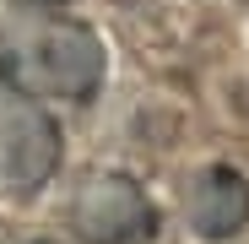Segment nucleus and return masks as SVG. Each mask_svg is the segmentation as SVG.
I'll return each instance as SVG.
<instances>
[{
	"label": "nucleus",
	"instance_id": "obj_5",
	"mask_svg": "<svg viewBox=\"0 0 249 244\" xmlns=\"http://www.w3.org/2000/svg\"><path fill=\"white\" fill-rule=\"evenodd\" d=\"M27 6H65V0H27Z\"/></svg>",
	"mask_w": 249,
	"mask_h": 244
},
{
	"label": "nucleus",
	"instance_id": "obj_3",
	"mask_svg": "<svg viewBox=\"0 0 249 244\" xmlns=\"http://www.w3.org/2000/svg\"><path fill=\"white\" fill-rule=\"evenodd\" d=\"M71 228L81 244H152L157 239V206L130 174L103 169V174H87L76 185Z\"/></svg>",
	"mask_w": 249,
	"mask_h": 244
},
{
	"label": "nucleus",
	"instance_id": "obj_1",
	"mask_svg": "<svg viewBox=\"0 0 249 244\" xmlns=\"http://www.w3.org/2000/svg\"><path fill=\"white\" fill-rule=\"evenodd\" d=\"M108 76V49L87 22L71 17H17L0 27V81L27 98H92Z\"/></svg>",
	"mask_w": 249,
	"mask_h": 244
},
{
	"label": "nucleus",
	"instance_id": "obj_6",
	"mask_svg": "<svg viewBox=\"0 0 249 244\" xmlns=\"http://www.w3.org/2000/svg\"><path fill=\"white\" fill-rule=\"evenodd\" d=\"M27 244H54V239H27Z\"/></svg>",
	"mask_w": 249,
	"mask_h": 244
},
{
	"label": "nucleus",
	"instance_id": "obj_2",
	"mask_svg": "<svg viewBox=\"0 0 249 244\" xmlns=\"http://www.w3.org/2000/svg\"><path fill=\"white\" fill-rule=\"evenodd\" d=\"M60 157L65 141L49 109L0 81V195H38L60 174Z\"/></svg>",
	"mask_w": 249,
	"mask_h": 244
},
{
	"label": "nucleus",
	"instance_id": "obj_4",
	"mask_svg": "<svg viewBox=\"0 0 249 244\" xmlns=\"http://www.w3.org/2000/svg\"><path fill=\"white\" fill-rule=\"evenodd\" d=\"M184 228L206 244H222L249 228V179L233 163H206L184 185Z\"/></svg>",
	"mask_w": 249,
	"mask_h": 244
}]
</instances>
